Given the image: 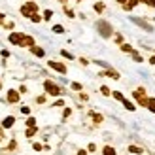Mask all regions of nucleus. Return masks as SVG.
I'll list each match as a JSON object with an SVG mask.
<instances>
[{
    "label": "nucleus",
    "instance_id": "obj_1",
    "mask_svg": "<svg viewBox=\"0 0 155 155\" xmlns=\"http://www.w3.org/2000/svg\"><path fill=\"white\" fill-rule=\"evenodd\" d=\"M97 30H99V34L102 38H110L113 29H112V25L106 23V21H97Z\"/></svg>",
    "mask_w": 155,
    "mask_h": 155
},
{
    "label": "nucleus",
    "instance_id": "obj_2",
    "mask_svg": "<svg viewBox=\"0 0 155 155\" xmlns=\"http://www.w3.org/2000/svg\"><path fill=\"white\" fill-rule=\"evenodd\" d=\"M21 13L25 15V17H32L34 13H38V6H36V2H27V4H23L21 6Z\"/></svg>",
    "mask_w": 155,
    "mask_h": 155
},
{
    "label": "nucleus",
    "instance_id": "obj_3",
    "mask_svg": "<svg viewBox=\"0 0 155 155\" xmlns=\"http://www.w3.org/2000/svg\"><path fill=\"white\" fill-rule=\"evenodd\" d=\"M44 87H45V91H48L49 95H53V97L61 95V89H59V85H55L53 81H45V83H44Z\"/></svg>",
    "mask_w": 155,
    "mask_h": 155
},
{
    "label": "nucleus",
    "instance_id": "obj_4",
    "mask_svg": "<svg viewBox=\"0 0 155 155\" xmlns=\"http://www.w3.org/2000/svg\"><path fill=\"white\" fill-rule=\"evenodd\" d=\"M134 97H136V100L140 102L142 106H146V104H148V97H146V91H144L142 87H140V89H136V91H134Z\"/></svg>",
    "mask_w": 155,
    "mask_h": 155
},
{
    "label": "nucleus",
    "instance_id": "obj_5",
    "mask_svg": "<svg viewBox=\"0 0 155 155\" xmlns=\"http://www.w3.org/2000/svg\"><path fill=\"white\" fill-rule=\"evenodd\" d=\"M131 21H132V23H136L138 27H142L144 30H148V32H151V30H153V27H151V25H149V23H146V21H144V19H138V17H131Z\"/></svg>",
    "mask_w": 155,
    "mask_h": 155
},
{
    "label": "nucleus",
    "instance_id": "obj_6",
    "mask_svg": "<svg viewBox=\"0 0 155 155\" xmlns=\"http://www.w3.org/2000/svg\"><path fill=\"white\" fill-rule=\"evenodd\" d=\"M23 38H25V34H21V32H12L10 34V42L15 44V45H21Z\"/></svg>",
    "mask_w": 155,
    "mask_h": 155
},
{
    "label": "nucleus",
    "instance_id": "obj_7",
    "mask_svg": "<svg viewBox=\"0 0 155 155\" xmlns=\"http://www.w3.org/2000/svg\"><path fill=\"white\" fill-rule=\"evenodd\" d=\"M49 66H51L53 70L61 72V74H66V66H64V64H61V63H55V61H49Z\"/></svg>",
    "mask_w": 155,
    "mask_h": 155
},
{
    "label": "nucleus",
    "instance_id": "obj_8",
    "mask_svg": "<svg viewBox=\"0 0 155 155\" xmlns=\"http://www.w3.org/2000/svg\"><path fill=\"white\" fill-rule=\"evenodd\" d=\"M21 45L32 48V45H34V38H32V36H25V38H23V42H21Z\"/></svg>",
    "mask_w": 155,
    "mask_h": 155
},
{
    "label": "nucleus",
    "instance_id": "obj_9",
    "mask_svg": "<svg viewBox=\"0 0 155 155\" xmlns=\"http://www.w3.org/2000/svg\"><path fill=\"white\" fill-rule=\"evenodd\" d=\"M8 100L10 102H17L19 100V93L17 91H8Z\"/></svg>",
    "mask_w": 155,
    "mask_h": 155
},
{
    "label": "nucleus",
    "instance_id": "obj_10",
    "mask_svg": "<svg viewBox=\"0 0 155 155\" xmlns=\"http://www.w3.org/2000/svg\"><path fill=\"white\" fill-rule=\"evenodd\" d=\"M13 123H15V119H13L12 116H10V117H6V119L2 121V127H4V129H10V127L13 125Z\"/></svg>",
    "mask_w": 155,
    "mask_h": 155
},
{
    "label": "nucleus",
    "instance_id": "obj_11",
    "mask_svg": "<svg viewBox=\"0 0 155 155\" xmlns=\"http://www.w3.org/2000/svg\"><path fill=\"white\" fill-rule=\"evenodd\" d=\"M138 2H142V0H129V2H127V4H125V6H123V8H125V10H132V8L136 6Z\"/></svg>",
    "mask_w": 155,
    "mask_h": 155
},
{
    "label": "nucleus",
    "instance_id": "obj_12",
    "mask_svg": "<svg viewBox=\"0 0 155 155\" xmlns=\"http://www.w3.org/2000/svg\"><path fill=\"white\" fill-rule=\"evenodd\" d=\"M100 76H108V78H113V80H119V74L113 72V70H108V72H104V74H100Z\"/></svg>",
    "mask_w": 155,
    "mask_h": 155
},
{
    "label": "nucleus",
    "instance_id": "obj_13",
    "mask_svg": "<svg viewBox=\"0 0 155 155\" xmlns=\"http://www.w3.org/2000/svg\"><path fill=\"white\" fill-rule=\"evenodd\" d=\"M146 106H148V110H149V112H153V113H155V99H148V104H146Z\"/></svg>",
    "mask_w": 155,
    "mask_h": 155
},
{
    "label": "nucleus",
    "instance_id": "obj_14",
    "mask_svg": "<svg viewBox=\"0 0 155 155\" xmlns=\"http://www.w3.org/2000/svg\"><path fill=\"white\" fill-rule=\"evenodd\" d=\"M129 151H131V153H136V155H140V153L144 151V149H142V148H138V146H129Z\"/></svg>",
    "mask_w": 155,
    "mask_h": 155
},
{
    "label": "nucleus",
    "instance_id": "obj_15",
    "mask_svg": "<svg viewBox=\"0 0 155 155\" xmlns=\"http://www.w3.org/2000/svg\"><path fill=\"white\" fill-rule=\"evenodd\" d=\"M30 49H32V53H34V55H38V57H44V49H42V48H34V45H32Z\"/></svg>",
    "mask_w": 155,
    "mask_h": 155
},
{
    "label": "nucleus",
    "instance_id": "obj_16",
    "mask_svg": "<svg viewBox=\"0 0 155 155\" xmlns=\"http://www.w3.org/2000/svg\"><path fill=\"white\" fill-rule=\"evenodd\" d=\"M102 151H104V155H117V153H116V149L110 148V146H106L104 149H102Z\"/></svg>",
    "mask_w": 155,
    "mask_h": 155
},
{
    "label": "nucleus",
    "instance_id": "obj_17",
    "mask_svg": "<svg viewBox=\"0 0 155 155\" xmlns=\"http://www.w3.org/2000/svg\"><path fill=\"white\" fill-rule=\"evenodd\" d=\"M123 106H125V108H127V110H131V112L134 110V108H136V106H134V104H132V102H129L127 99H125V100H123Z\"/></svg>",
    "mask_w": 155,
    "mask_h": 155
},
{
    "label": "nucleus",
    "instance_id": "obj_18",
    "mask_svg": "<svg viewBox=\"0 0 155 155\" xmlns=\"http://www.w3.org/2000/svg\"><path fill=\"white\" fill-rule=\"evenodd\" d=\"M53 32H55V34H63V32H64V29L61 27V25H55V27H53Z\"/></svg>",
    "mask_w": 155,
    "mask_h": 155
},
{
    "label": "nucleus",
    "instance_id": "obj_19",
    "mask_svg": "<svg viewBox=\"0 0 155 155\" xmlns=\"http://www.w3.org/2000/svg\"><path fill=\"white\" fill-rule=\"evenodd\" d=\"M53 17V12H51V10H45L44 12V19H51Z\"/></svg>",
    "mask_w": 155,
    "mask_h": 155
},
{
    "label": "nucleus",
    "instance_id": "obj_20",
    "mask_svg": "<svg viewBox=\"0 0 155 155\" xmlns=\"http://www.w3.org/2000/svg\"><path fill=\"white\" fill-rule=\"evenodd\" d=\"M121 49H123V51H127V53H132V51H134L131 45H127V44H123V45H121Z\"/></svg>",
    "mask_w": 155,
    "mask_h": 155
},
{
    "label": "nucleus",
    "instance_id": "obj_21",
    "mask_svg": "<svg viewBox=\"0 0 155 155\" xmlns=\"http://www.w3.org/2000/svg\"><path fill=\"white\" fill-rule=\"evenodd\" d=\"M30 21H34V23H40V21H42V17H40L38 13H34L32 17H30Z\"/></svg>",
    "mask_w": 155,
    "mask_h": 155
},
{
    "label": "nucleus",
    "instance_id": "obj_22",
    "mask_svg": "<svg viewBox=\"0 0 155 155\" xmlns=\"http://www.w3.org/2000/svg\"><path fill=\"white\" fill-rule=\"evenodd\" d=\"M27 125H29V127H36V119H34V117H29V119H27Z\"/></svg>",
    "mask_w": 155,
    "mask_h": 155
},
{
    "label": "nucleus",
    "instance_id": "obj_23",
    "mask_svg": "<svg viewBox=\"0 0 155 155\" xmlns=\"http://www.w3.org/2000/svg\"><path fill=\"white\" fill-rule=\"evenodd\" d=\"M36 134V127H29V131H27V136H34Z\"/></svg>",
    "mask_w": 155,
    "mask_h": 155
},
{
    "label": "nucleus",
    "instance_id": "obj_24",
    "mask_svg": "<svg viewBox=\"0 0 155 155\" xmlns=\"http://www.w3.org/2000/svg\"><path fill=\"white\" fill-rule=\"evenodd\" d=\"M113 97H116V100H121V102H123V100H125V97H123V95H121V93H117V91H116V93H113Z\"/></svg>",
    "mask_w": 155,
    "mask_h": 155
},
{
    "label": "nucleus",
    "instance_id": "obj_25",
    "mask_svg": "<svg viewBox=\"0 0 155 155\" xmlns=\"http://www.w3.org/2000/svg\"><path fill=\"white\" fill-rule=\"evenodd\" d=\"M91 116H93V119H95L97 123H100V121H102V116H99V113H91Z\"/></svg>",
    "mask_w": 155,
    "mask_h": 155
},
{
    "label": "nucleus",
    "instance_id": "obj_26",
    "mask_svg": "<svg viewBox=\"0 0 155 155\" xmlns=\"http://www.w3.org/2000/svg\"><path fill=\"white\" fill-rule=\"evenodd\" d=\"M61 55H63V57H66V59H72V53H68L66 49H63V51H61Z\"/></svg>",
    "mask_w": 155,
    "mask_h": 155
},
{
    "label": "nucleus",
    "instance_id": "obj_27",
    "mask_svg": "<svg viewBox=\"0 0 155 155\" xmlns=\"http://www.w3.org/2000/svg\"><path fill=\"white\" fill-rule=\"evenodd\" d=\"M132 57H134V61H136V63H142V57L138 55V53H134V51H132Z\"/></svg>",
    "mask_w": 155,
    "mask_h": 155
},
{
    "label": "nucleus",
    "instance_id": "obj_28",
    "mask_svg": "<svg viewBox=\"0 0 155 155\" xmlns=\"http://www.w3.org/2000/svg\"><path fill=\"white\" fill-rule=\"evenodd\" d=\"M95 10H97V12H102V10H104V4H95Z\"/></svg>",
    "mask_w": 155,
    "mask_h": 155
},
{
    "label": "nucleus",
    "instance_id": "obj_29",
    "mask_svg": "<svg viewBox=\"0 0 155 155\" xmlns=\"http://www.w3.org/2000/svg\"><path fill=\"white\" fill-rule=\"evenodd\" d=\"M100 91H102V95H110V89H108V87H100Z\"/></svg>",
    "mask_w": 155,
    "mask_h": 155
},
{
    "label": "nucleus",
    "instance_id": "obj_30",
    "mask_svg": "<svg viewBox=\"0 0 155 155\" xmlns=\"http://www.w3.org/2000/svg\"><path fill=\"white\" fill-rule=\"evenodd\" d=\"M64 13L68 15V17H74V12H72V10H64Z\"/></svg>",
    "mask_w": 155,
    "mask_h": 155
},
{
    "label": "nucleus",
    "instance_id": "obj_31",
    "mask_svg": "<svg viewBox=\"0 0 155 155\" xmlns=\"http://www.w3.org/2000/svg\"><path fill=\"white\" fill-rule=\"evenodd\" d=\"M72 89H76V91H80V89H81V85H80V83H72Z\"/></svg>",
    "mask_w": 155,
    "mask_h": 155
},
{
    "label": "nucleus",
    "instance_id": "obj_32",
    "mask_svg": "<svg viewBox=\"0 0 155 155\" xmlns=\"http://www.w3.org/2000/svg\"><path fill=\"white\" fill-rule=\"evenodd\" d=\"M34 149H36V151H40V149H42V144H34V146H32Z\"/></svg>",
    "mask_w": 155,
    "mask_h": 155
},
{
    "label": "nucleus",
    "instance_id": "obj_33",
    "mask_svg": "<svg viewBox=\"0 0 155 155\" xmlns=\"http://www.w3.org/2000/svg\"><path fill=\"white\" fill-rule=\"evenodd\" d=\"M148 4H149V6H153V8H155V0H148Z\"/></svg>",
    "mask_w": 155,
    "mask_h": 155
},
{
    "label": "nucleus",
    "instance_id": "obj_34",
    "mask_svg": "<svg viewBox=\"0 0 155 155\" xmlns=\"http://www.w3.org/2000/svg\"><path fill=\"white\" fill-rule=\"evenodd\" d=\"M117 2H119V4H123V6H125V4L129 2V0H117Z\"/></svg>",
    "mask_w": 155,
    "mask_h": 155
},
{
    "label": "nucleus",
    "instance_id": "obj_35",
    "mask_svg": "<svg viewBox=\"0 0 155 155\" xmlns=\"http://www.w3.org/2000/svg\"><path fill=\"white\" fill-rule=\"evenodd\" d=\"M149 63H151V64H155V57H151V59H149Z\"/></svg>",
    "mask_w": 155,
    "mask_h": 155
},
{
    "label": "nucleus",
    "instance_id": "obj_36",
    "mask_svg": "<svg viewBox=\"0 0 155 155\" xmlns=\"http://www.w3.org/2000/svg\"><path fill=\"white\" fill-rule=\"evenodd\" d=\"M2 19H4V15H2V13H0V23H2Z\"/></svg>",
    "mask_w": 155,
    "mask_h": 155
},
{
    "label": "nucleus",
    "instance_id": "obj_37",
    "mask_svg": "<svg viewBox=\"0 0 155 155\" xmlns=\"http://www.w3.org/2000/svg\"><path fill=\"white\" fill-rule=\"evenodd\" d=\"M0 138H2V131H0Z\"/></svg>",
    "mask_w": 155,
    "mask_h": 155
},
{
    "label": "nucleus",
    "instance_id": "obj_38",
    "mask_svg": "<svg viewBox=\"0 0 155 155\" xmlns=\"http://www.w3.org/2000/svg\"><path fill=\"white\" fill-rule=\"evenodd\" d=\"M59 2H64V0H59Z\"/></svg>",
    "mask_w": 155,
    "mask_h": 155
}]
</instances>
